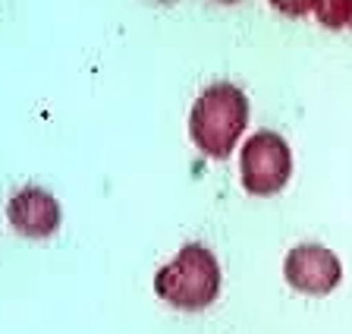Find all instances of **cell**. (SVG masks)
<instances>
[{
  "label": "cell",
  "instance_id": "3957f363",
  "mask_svg": "<svg viewBox=\"0 0 352 334\" xmlns=\"http://www.w3.org/2000/svg\"><path fill=\"white\" fill-rule=\"evenodd\" d=\"M242 186L252 196H277L293 174L289 145L271 129L255 133L242 145Z\"/></svg>",
  "mask_w": 352,
  "mask_h": 334
},
{
  "label": "cell",
  "instance_id": "277c9868",
  "mask_svg": "<svg viewBox=\"0 0 352 334\" xmlns=\"http://www.w3.org/2000/svg\"><path fill=\"white\" fill-rule=\"evenodd\" d=\"M286 284L308 297H327L330 290L343 281V265H340L337 253H330L327 246L318 243H302L286 253L283 262Z\"/></svg>",
  "mask_w": 352,
  "mask_h": 334
},
{
  "label": "cell",
  "instance_id": "8992f818",
  "mask_svg": "<svg viewBox=\"0 0 352 334\" xmlns=\"http://www.w3.org/2000/svg\"><path fill=\"white\" fill-rule=\"evenodd\" d=\"M318 23L327 29H343L349 25V0H311Z\"/></svg>",
  "mask_w": 352,
  "mask_h": 334
},
{
  "label": "cell",
  "instance_id": "52a82bcc",
  "mask_svg": "<svg viewBox=\"0 0 352 334\" xmlns=\"http://www.w3.org/2000/svg\"><path fill=\"white\" fill-rule=\"evenodd\" d=\"M271 7L277 13L289 16V19H299V16H305L311 10V0H271Z\"/></svg>",
  "mask_w": 352,
  "mask_h": 334
},
{
  "label": "cell",
  "instance_id": "ba28073f",
  "mask_svg": "<svg viewBox=\"0 0 352 334\" xmlns=\"http://www.w3.org/2000/svg\"><path fill=\"white\" fill-rule=\"evenodd\" d=\"M349 25H352V0H349Z\"/></svg>",
  "mask_w": 352,
  "mask_h": 334
},
{
  "label": "cell",
  "instance_id": "9c48e42d",
  "mask_svg": "<svg viewBox=\"0 0 352 334\" xmlns=\"http://www.w3.org/2000/svg\"><path fill=\"white\" fill-rule=\"evenodd\" d=\"M220 3H239V0H220Z\"/></svg>",
  "mask_w": 352,
  "mask_h": 334
},
{
  "label": "cell",
  "instance_id": "6da1fadb",
  "mask_svg": "<svg viewBox=\"0 0 352 334\" xmlns=\"http://www.w3.org/2000/svg\"><path fill=\"white\" fill-rule=\"evenodd\" d=\"M249 123V98L230 82H217L195 98L189 114V136L198 152L214 161L233 155L239 136Z\"/></svg>",
  "mask_w": 352,
  "mask_h": 334
},
{
  "label": "cell",
  "instance_id": "5b68a950",
  "mask_svg": "<svg viewBox=\"0 0 352 334\" xmlns=\"http://www.w3.org/2000/svg\"><path fill=\"white\" fill-rule=\"evenodd\" d=\"M7 218L13 231L29 240H47L60 227V202L41 186H25L10 199Z\"/></svg>",
  "mask_w": 352,
  "mask_h": 334
},
{
  "label": "cell",
  "instance_id": "7a4b0ae2",
  "mask_svg": "<svg viewBox=\"0 0 352 334\" xmlns=\"http://www.w3.org/2000/svg\"><path fill=\"white\" fill-rule=\"evenodd\" d=\"M154 293L173 309L183 312L208 309L220 293V265L214 259V253L201 243L183 246L154 275Z\"/></svg>",
  "mask_w": 352,
  "mask_h": 334
}]
</instances>
